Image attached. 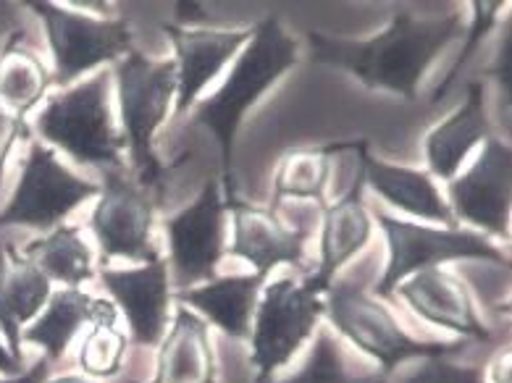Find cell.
<instances>
[{
	"label": "cell",
	"instance_id": "1",
	"mask_svg": "<svg viewBox=\"0 0 512 383\" xmlns=\"http://www.w3.org/2000/svg\"><path fill=\"white\" fill-rule=\"evenodd\" d=\"M463 21L457 14L421 19L410 11H397L389 27L368 40L308 32L310 58L334 66L363 82L371 90H389L405 100L418 98V84L439 53L460 37Z\"/></svg>",
	"mask_w": 512,
	"mask_h": 383
},
{
	"label": "cell",
	"instance_id": "2",
	"mask_svg": "<svg viewBox=\"0 0 512 383\" xmlns=\"http://www.w3.org/2000/svg\"><path fill=\"white\" fill-rule=\"evenodd\" d=\"M297 40L281 27L276 19L260 21L253 29V37L247 48L239 53L232 74L226 82L197 105L195 121L208 126L221 147V166H224V187L226 202L237 200L232 184V163H234V140H237L239 124L247 111L279 82L289 69H295Z\"/></svg>",
	"mask_w": 512,
	"mask_h": 383
},
{
	"label": "cell",
	"instance_id": "3",
	"mask_svg": "<svg viewBox=\"0 0 512 383\" xmlns=\"http://www.w3.org/2000/svg\"><path fill=\"white\" fill-rule=\"evenodd\" d=\"M35 129L79 166L121 171L127 140L113 126L111 74L106 71L53 95L35 116Z\"/></svg>",
	"mask_w": 512,
	"mask_h": 383
},
{
	"label": "cell",
	"instance_id": "4",
	"mask_svg": "<svg viewBox=\"0 0 512 383\" xmlns=\"http://www.w3.org/2000/svg\"><path fill=\"white\" fill-rule=\"evenodd\" d=\"M113 77L119 84L124 140L140 176V187H155L163 182L166 168L155 155L153 140L169 116L171 100H176V63L153 61L132 50L116 61Z\"/></svg>",
	"mask_w": 512,
	"mask_h": 383
},
{
	"label": "cell",
	"instance_id": "5",
	"mask_svg": "<svg viewBox=\"0 0 512 383\" xmlns=\"http://www.w3.org/2000/svg\"><path fill=\"white\" fill-rule=\"evenodd\" d=\"M323 307L339 334L347 336L360 352L371 355L381 365L384 376H389L397 365L407 360L449 357L460 349V344H434L413 339L389 313V307L371 297L363 286L350 284V281H334L326 289Z\"/></svg>",
	"mask_w": 512,
	"mask_h": 383
},
{
	"label": "cell",
	"instance_id": "6",
	"mask_svg": "<svg viewBox=\"0 0 512 383\" xmlns=\"http://www.w3.org/2000/svg\"><path fill=\"white\" fill-rule=\"evenodd\" d=\"M386 244H389V263L381 276L376 294L392 297L394 289L413 273L428 271L449 260H491V263L507 265V255L502 247L491 244L489 237H481L476 231L460 229H434L421 223L397 221L392 216L376 213Z\"/></svg>",
	"mask_w": 512,
	"mask_h": 383
},
{
	"label": "cell",
	"instance_id": "7",
	"mask_svg": "<svg viewBox=\"0 0 512 383\" xmlns=\"http://www.w3.org/2000/svg\"><path fill=\"white\" fill-rule=\"evenodd\" d=\"M29 8L43 19L53 53V82L61 87H69L95 66L116 63L132 53V32L124 19L77 14L48 0H32Z\"/></svg>",
	"mask_w": 512,
	"mask_h": 383
},
{
	"label": "cell",
	"instance_id": "8",
	"mask_svg": "<svg viewBox=\"0 0 512 383\" xmlns=\"http://www.w3.org/2000/svg\"><path fill=\"white\" fill-rule=\"evenodd\" d=\"M323 307V294L292 279H276L266 286L258 305L250 363L258 370V383L271 381L276 370L289 365V360L308 342L316 331Z\"/></svg>",
	"mask_w": 512,
	"mask_h": 383
},
{
	"label": "cell",
	"instance_id": "9",
	"mask_svg": "<svg viewBox=\"0 0 512 383\" xmlns=\"http://www.w3.org/2000/svg\"><path fill=\"white\" fill-rule=\"evenodd\" d=\"M100 195V184L71 174L50 147L32 142L14 195L0 210V229L29 226L53 231L71 210Z\"/></svg>",
	"mask_w": 512,
	"mask_h": 383
},
{
	"label": "cell",
	"instance_id": "10",
	"mask_svg": "<svg viewBox=\"0 0 512 383\" xmlns=\"http://www.w3.org/2000/svg\"><path fill=\"white\" fill-rule=\"evenodd\" d=\"M155 205L148 189L129 182L119 171H106L98 205L90 216V229L106 260L124 258L132 263L158 260V247L150 239Z\"/></svg>",
	"mask_w": 512,
	"mask_h": 383
},
{
	"label": "cell",
	"instance_id": "11",
	"mask_svg": "<svg viewBox=\"0 0 512 383\" xmlns=\"http://www.w3.org/2000/svg\"><path fill=\"white\" fill-rule=\"evenodd\" d=\"M166 234L179 292L216 279V265L226 250V197L221 184H205L192 205L166 221Z\"/></svg>",
	"mask_w": 512,
	"mask_h": 383
},
{
	"label": "cell",
	"instance_id": "12",
	"mask_svg": "<svg viewBox=\"0 0 512 383\" xmlns=\"http://www.w3.org/2000/svg\"><path fill=\"white\" fill-rule=\"evenodd\" d=\"M512 153L502 140L484 142V150L465 174L449 179V210L455 221H465L499 239H510Z\"/></svg>",
	"mask_w": 512,
	"mask_h": 383
},
{
	"label": "cell",
	"instance_id": "13",
	"mask_svg": "<svg viewBox=\"0 0 512 383\" xmlns=\"http://www.w3.org/2000/svg\"><path fill=\"white\" fill-rule=\"evenodd\" d=\"M100 281L121 313L127 315L134 344L137 347L161 344L171 305L169 263L158 258L137 268H103Z\"/></svg>",
	"mask_w": 512,
	"mask_h": 383
},
{
	"label": "cell",
	"instance_id": "14",
	"mask_svg": "<svg viewBox=\"0 0 512 383\" xmlns=\"http://www.w3.org/2000/svg\"><path fill=\"white\" fill-rule=\"evenodd\" d=\"M163 32L176 50V119L190 111L197 95L253 37V29H184L174 24H163Z\"/></svg>",
	"mask_w": 512,
	"mask_h": 383
},
{
	"label": "cell",
	"instance_id": "15",
	"mask_svg": "<svg viewBox=\"0 0 512 383\" xmlns=\"http://www.w3.org/2000/svg\"><path fill=\"white\" fill-rule=\"evenodd\" d=\"M226 210H232L234 221L229 255L247 260L258 276L268 279V273L274 271L276 265L302 263L310 229H289L279 221L274 210L255 208L239 200L226 202Z\"/></svg>",
	"mask_w": 512,
	"mask_h": 383
},
{
	"label": "cell",
	"instance_id": "16",
	"mask_svg": "<svg viewBox=\"0 0 512 383\" xmlns=\"http://www.w3.org/2000/svg\"><path fill=\"white\" fill-rule=\"evenodd\" d=\"M394 292L400 294L418 318L428 321L431 326L447 328L460 336L476 339V342L491 339V331L478 318L468 286L457 279L455 273L428 268V271L413 273Z\"/></svg>",
	"mask_w": 512,
	"mask_h": 383
},
{
	"label": "cell",
	"instance_id": "17",
	"mask_svg": "<svg viewBox=\"0 0 512 383\" xmlns=\"http://www.w3.org/2000/svg\"><path fill=\"white\" fill-rule=\"evenodd\" d=\"M50 281L11 239H0V328L8 352L22 360V328L50 300Z\"/></svg>",
	"mask_w": 512,
	"mask_h": 383
},
{
	"label": "cell",
	"instance_id": "18",
	"mask_svg": "<svg viewBox=\"0 0 512 383\" xmlns=\"http://www.w3.org/2000/svg\"><path fill=\"white\" fill-rule=\"evenodd\" d=\"M371 234L373 218L363 202V182H358L342 200L323 208L321 258L316 273L305 281V286H310L316 294H326L339 268L363 250Z\"/></svg>",
	"mask_w": 512,
	"mask_h": 383
},
{
	"label": "cell",
	"instance_id": "19",
	"mask_svg": "<svg viewBox=\"0 0 512 383\" xmlns=\"http://www.w3.org/2000/svg\"><path fill=\"white\" fill-rule=\"evenodd\" d=\"M150 383H216L211 328L187 305L176 307L169 334H163L158 344Z\"/></svg>",
	"mask_w": 512,
	"mask_h": 383
},
{
	"label": "cell",
	"instance_id": "20",
	"mask_svg": "<svg viewBox=\"0 0 512 383\" xmlns=\"http://www.w3.org/2000/svg\"><path fill=\"white\" fill-rule=\"evenodd\" d=\"M85 323L116 326V307L108 300H95L82 289H61L50 294L43 315L22 334V342L45 349V360H64L71 339Z\"/></svg>",
	"mask_w": 512,
	"mask_h": 383
},
{
	"label": "cell",
	"instance_id": "21",
	"mask_svg": "<svg viewBox=\"0 0 512 383\" xmlns=\"http://www.w3.org/2000/svg\"><path fill=\"white\" fill-rule=\"evenodd\" d=\"M489 132L486 84L470 82L465 103L426 137V161L431 174L439 179H455L457 168L463 166L470 150L489 140Z\"/></svg>",
	"mask_w": 512,
	"mask_h": 383
},
{
	"label": "cell",
	"instance_id": "22",
	"mask_svg": "<svg viewBox=\"0 0 512 383\" xmlns=\"http://www.w3.org/2000/svg\"><path fill=\"white\" fill-rule=\"evenodd\" d=\"M358 153L360 163H363V179L381 200L405 210L410 216L447 223V229H455V216H452L442 192L436 189L431 174L418 171V168L392 166V163L379 161V158L365 153V142L360 145Z\"/></svg>",
	"mask_w": 512,
	"mask_h": 383
},
{
	"label": "cell",
	"instance_id": "23",
	"mask_svg": "<svg viewBox=\"0 0 512 383\" xmlns=\"http://www.w3.org/2000/svg\"><path fill=\"white\" fill-rule=\"evenodd\" d=\"M266 286V279L253 276H224L211 279L184 292H176V300L190 305V310L203 313L232 339H250V318H253L258 292Z\"/></svg>",
	"mask_w": 512,
	"mask_h": 383
},
{
	"label": "cell",
	"instance_id": "24",
	"mask_svg": "<svg viewBox=\"0 0 512 383\" xmlns=\"http://www.w3.org/2000/svg\"><path fill=\"white\" fill-rule=\"evenodd\" d=\"M22 255H27L48 276V281H61L66 289H79L95 276L92 252L79 226L61 223L48 237L35 239L22 247Z\"/></svg>",
	"mask_w": 512,
	"mask_h": 383
},
{
	"label": "cell",
	"instance_id": "25",
	"mask_svg": "<svg viewBox=\"0 0 512 383\" xmlns=\"http://www.w3.org/2000/svg\"><path fill=\"white\" fill-rule=\"evenodd\" d=\"M48 84V71L35 53L8 45L6 53L0 56V105L3 108L24 119L45 98Z\"/></svg>",
	"mask_w": 512,
	"mask_h": 383
},
{
	"label": "cell",
	"instance_id": "26",
	"mask_svg": "<svg viewBox=\"0 0 512 383\" xmlns=\"http://www.w3.org/2000/svg\"><path fill=\"white\" fill-rule=\"evenodd\" d=\"M331 147L316 150H295L281 158L276 171L274 197L279 200H313L321 202L331 176Z\"/></svg>",
	"mask_w": 512,
	"mask_h": 383
},
{
	"label": "cell",
	"instance_id": "27",
	"mask_svg": "<svg viewBox=\"0 0 512 383\" xmlns=\"http://www.w3.org/2000/svg\"><path fill=\"white\" fill-rule=\"evenodd\" d=\"M376 376H352L342 360L339 344L334 336L321 328L316 336V344L310 349L308 360L297 370L295 376L281 378V381H263V383H373Z\"/></svg>",
	"mask_w": 512,
	"mask_h": 383
},
{
	"label": "cell",
	"instance_id": "28",
	"mask_svg": "<svg viewBox=\"0 0 512 383\" xmlns=\"http://www.w3.org/2000/svg\"><path fill=\"white\" fill-rule=\"evenodd\" d=\"M127 336L116 326L95 323L79 349V368L90 378H113L127 357Z\"/></svg>",
	"mask_w": 512,
	"mask_h": 383
},
{
	"label": "cell",
	"instance_id": "29",
	"mask_svg": "<svg viewBox=\"0 0 512 383\" xmlns=\"http://www.w3.org/2000/svg\"><path fill=\"white\" fill-rule=\"evenodd\" d=\"M499 11H502V3H497V0H476V3H473V21H470V27H468V42H465V48L460 50V56H457L455 66H452L447 77H444V82L434 90V98H431V103H439V100H444V95L449 92V87H452V84L457 82V77H460V71L468 66L470 58L476 56V50L481 48L484 37L489 35L491 27L497 24Z\"/></svg>",
	"mask_w": 512,
	"mask_h": 383
},
{
	"label": "cell",
	"instance_id": "30",
	"mask_svg": "<svg viewBox=\"0 0 512 383\" xmlns=\"http://www.w3.org/2000/svg\"><path fill=\"white\" fill-rule=\"evenodd\" d=\"M405 383H486L484 368H463V365L449 363V357H434L423 360Z\"/></svg>",
	"mask_w": 512,
	"mask_h": 383
},
{
	"label": "cell",
	"instance_id": "31",
	"mask_svg": "<svg viewBox=\"0 0 512 383\" xmlns=\"http://www.w3.org/2000/svg\"><path fill=\"white\" fill-rule=\"evenodd\" d=\"M27 137V124L22 116H16L14 111H8L0 105V182H3V171L6 163L14 153V147Z\"/></svg>",
	"mask_w": 512,
	"mask_h": 383
},
{
	"label": "cell",
	"instance_id": "32",
	"mask_svg": "<svg viewBox=\"0 0 512 383\" xmlns=\"http://www.w3.org/2000/svg\"><path fill=\"white\" fill-rule=\"evenodd\" d=\"M510 48H512V37H510V29L505 32L502 37V45H499V53H497V61L494 66L489 69V77L499 79V84L505 87V98L510 100L512 95V56H510Z\"/></svg>",
	"mask_w": 512,
	"mask_h": 383
},
{
	"label": "cell",
	"instance_id": "33",
	"mask_svg": "<svg viewBox=\"0 0 512 383\" xmlns=\"http://www.w3.org/2000/svg\"><path fill=\"white\" fill-rule=\"evenodd\" d=\"M48 373H50V363L43 357V360H37L29 370H24V373H19V376L3 378L0 383H48Z\"/></svg>",
	"mask_w": 512,
	"mask_h": 383
},
{
	"label": "cell",
	"instance_id": "34",
	"mask_svg": "<svg viewBox=\"0 0 512 383\" xmlns=\"http://www.w3.org/2000/svg\"><path fill=\"white\" fill-rule=\"evenodd\" d=\"M19 24H22L19 6H14V3H0V37L8 35V32H14Z\"/></svg>",
	"mask_w": 512,
	"mask_h": 383
},
{
	"label": "cell",
	"instance_id": "35",
	"mask_svg": "<svg viewBox=\"0 0 512 383\" xmlns=\"http://www.w3.org/2000/svg\"><path fill=\"white\" fill-rule=\"evenodd\" d=\"M0 373H6V376H19L22 373V360H16L3 344H0Z\"/></svg>",
	"mask_w": 512,
	"mask_h": 383
},
{
	"label": "cell",
	"instance_id": "36",
	"mask_svg": "<svg viewBox=\"0 0 512 383\" xmlns=\"http://www.w3.org/2000/svg\"><path fill=\"white\" fill-rule=\"evenodd\" d=\"M48 383H92L90 378H85V376H58V378H53V381H48Z\"/></svg>",
	"mask_w": 512,
	"mask_h": 383
},
{
	"label": "cell",
	"instance_id": "37",
	"mask_svg": "<svg viewBox=\"0 0 512 383\" xmlns=\"http://www.w3.org/2000/svg\"><path fill=\"white\" fill-rule=\"evenodd\" d=\"M373 383H386L384 373H376V378H373Z\"/></svg>",
	"mask_w": 512,
	"mask_h": 383
}]
</instances>
